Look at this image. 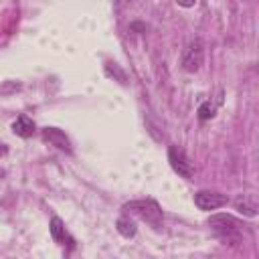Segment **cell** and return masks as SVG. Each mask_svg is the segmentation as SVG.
Wrapping results in <instances>:
<instances>
[{"label": "cell", "mask_w": 259, "mask_h": 259, "mask_svg": "<svg viewBox=\"0 0 259 259\" xmlns=\"http://www.w3.org/2000/svg\"><path fill=\"white\" fill-rule=\"evenodd\" d=\"M233 204H235V210H239L245 217H257V212H259V200H257V196L253 192L239 194L233 200Z\"/></svg>", "instance_id": "6"}, {"label": "cell", "mask_w": 259, "mask_h": 259, "mask_svg": "<svg viewBox=\"0 0 259 259\" xmlns=\"http://www.w3.org/2000/svg\"><path fill=\"white\" fill-rule=\"evenodd\" d=\"M51 235H53V239L57 243L65 241V225H63V221L59 217H53L51 219Z\"/></svg>", "instance_id": "10"}, {"label": "cell", "mask_w": 259, "mask_h": 259, "mask_svg": "<svg viewBox=\"0 0 259 259\" xmlns=\"http://www.w3.org/2000/svg\"><path fill=\"white\" fill-rule=\"evenodd\" d=\"M121 210L132 212V214H138L142 221L150 223V225L156 227V229H158L160 223H162V210H160L158 202H154V200H132V202L123 204Z\"/></svg>", "instance_id": "2"}, {"label": "cell", "mask_w": 259, "mask_h": 259, "mask_svg": "<svg viewBox=\"0 0 259 259\" xmlns=\"http://www.w3.org/2000/svg\"><path fill=\"white\" fill-rule=\"evenodd\" d=\"M115 227H117V233L121 237H125V239H130V237L136 235V223L132 219H127V217H119L117 223H115Z\"/></svg>", "instance_id": "9"}, {"label": "cell", "mask_w": 259, "mask_h": 259, "mask_svg": "<svg viewBox=\"0 0 259 259\" xmlns=\"http://www.w3.org/2000/svg\"><path fill=\"white\" fill-rule=\"evenodd\" d=\"M34 130H36L34 127V121L28 115H18L14 119V123H12V132L16 136H20V138H30L34 134Z\"/></svg>", "instance_id": "8"}, {"label": "cell", "mask_w": 259, "mask_h": 259, "mask_svg": "<svg viewBox=\"0 0 259 259\" xmlns=\"http://www.w3.org/2000/svg\"><path fill=\"white\" fill-rule=\"evenodd\" d=\"M176 4L182 6V8H192L196 4V0H176Z\"/></svg>", "instance_id": "13"}, {"label": "cell", "mask_w": 259, "mask_h": 259, "mask_svg": "<svg viewBox=\"0 0 259 259\" xmlns=\"http://www.w3.org/2000/svg\"><path fill=\"white\" fill-rule=\"evenodd\" d=\"M243 2H247V0H243Z\"/></svg>", "instance_id": "15"}, {"label": "cell", "mask_w": 259, "mask_h": 259, "mask_svg": "<svg viewBox=\"0 0 259 259\" xmlns=\"http://www.w3.org/2000/svg\"><path fill=\"white\" fill-rule=\"evenodd\" d=\"M168 162L172 166V170L182 176V178H192L194 176V166L190 162V158L184 154V150L176 148V146H170L168 148Z\"/></svg>", "instance_id": "4"}, {"label": "cell", "mask_w": 259, "mask_h": 259, "mask_svg": "<svg viewBox=\"0 0 259 259\" xmlns=\"http://www.w3.org/2000/svg\"><path fill=\"white\" fill-rule=\"evenodd\" d=\"M4 152H6V146H2V144H0V156H2Z\"/></svg>", "instance_id": "14"}, {"label": "cell", "mask_w": 259, "mask_h": 259, "mask_svg": "<svg viewBox=\"0 0 259 259\" xmlns=\"http://www.w3.org/2000/svg\"><path fill=\"white\" fill-rule=\"evenodd\" d=\"M111 65H113V71H111L109 67H105V71H107V75H111V77L115 75V77H117V81H119L121 85H125V73H123V71H121V69H119V67H117L115 63H111Z\"/></svg>", "instance_id": "12"}, {"label": "cell", "mask_w": 259, "mask_h": 259, "mask_svg": "<svg viewBox=\"0 0 259 259\" xmlns=\"http://www.w3.org/2000/svg\"><path fill=\"white\" fill-rule=\"evenodd\" d=\"M229 202L227 194H221L217 190H198L194 194V204L200 210H217Z\"/></svg>", "instance_id": "5"}, {"label": "cell", "mask_w": 259, "mask_h": 259, "mask_svg": "<svg viewBox=\"0 0 259 259\" xmlns=\"http://www.w3.org/2000/svg\"><path fill=\"white\" fill-rule=\"evenodd\" d=\"M210 117H214V105H212L210 101L200 103V105H198V119L206 121V119H210Z\"/></svg>", "instance_id": "11"}, {"label": "cell", "mask_w": 259, "mask_h": 259, "mask_svg": "<svg viewBox=\"0 0 259 259\" xmlns=\"http://www.w3.org/2000/svg\"><path fill=\"white\" fill-rule=\"evenodd\" d=\"M208 225L210 229L217 233L219 239L227 241V243H241L243 239V231H245V225L237 219H233L231 214H212L208 219Z\"/></svg>", "instance_id": "1"}, {"label": "cell", "mask_w": 259, "mask_h": 259, "mask_svg": "<svg viewBox=\"0 0 259 259\" xmlns=\"http://www.w3.org/2000/svg\"><path fill=\"white\" fill-rule=\"evenodd\" d=\"M42 138H45L51 146H55V148H59V150H63V152H67V154L73 152L69 138H67L61 130H57V127H45V130H42Z\"/></svg>", "instance_id": "7"}, {"label": "cell", "mask_w": 259, "mask_h": 259, "mask_svg": "<svg viewBox=\"0 0 259 259\" xmlns=\"http://www.w3.org/2000/svg\"><path fill=\"white\" fill-rule=\"evenodd\" d=\"M204 61V45L200 38H194L182 53V69L188 73H196Z\"/></svg>", "instance_id": "3"}]
</instances>
